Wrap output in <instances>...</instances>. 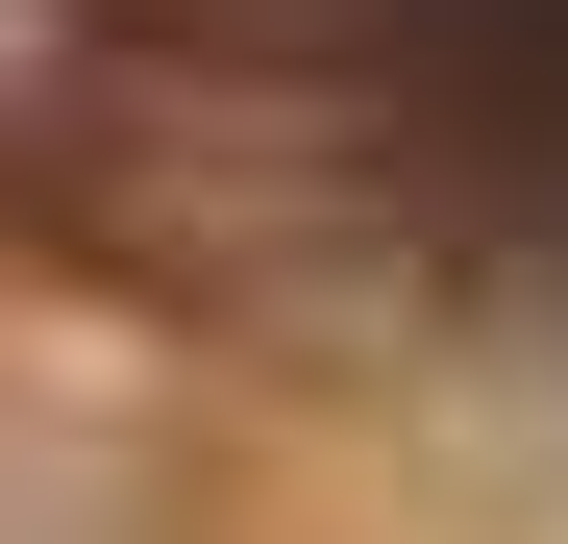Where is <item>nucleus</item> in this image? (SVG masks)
Masks as SVG:
<instances>
[{"instance_id": "f257e3e1", "label": "nucleus", "mask_w": 568, "mask_h": 544, "mask_svg": "<svg viewBox=\"0 0 568 544\" xmlns=\"http://www.w3.org/2000/svg\"><path fill=\"white\" fill-rule=\"evenodd\" d=\"M199 26H272V50L371 74L420 149H469L495 199L568 223V0H199Z\"/></svg>"}]
</instances>
